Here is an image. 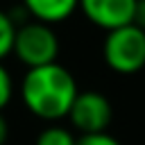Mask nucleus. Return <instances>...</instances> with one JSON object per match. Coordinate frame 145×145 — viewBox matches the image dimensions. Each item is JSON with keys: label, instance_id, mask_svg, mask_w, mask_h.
<instances>
[{"label": "nucleus", "instance_id": "1", "mask_svg": "<svg viewBox=\"0 0 145 145\" xmlns=\"http://www.w3.org/2000/svg\"><path fill=\"white\" fill-rule=\"evenodd\" d=\"M23 106L43 122H59L68 118L75 97L79 95L72 72L61 63H48L25 70L18 86Z\"/></svg>", "mask_w": 145, "mask_h": 145}, {"label": "nucleus", "instance_id": "7", "mask_svg": "<svg viewBox=\"0 0 145 145\" xmlns=\"http://www.w3.org/2000/svg\"><path fill=\"white\" fill-rule=\"evenodd\" d=\"M34 145H77V136L72 134V129L59 122H52V125H45L36 134Z\"/></svg>", "mask_w": 145, "mask_h": 145}, {"label": "nucleus", "instance_id": "5", "mask_svg": "<svg viewBox=\"0 0 145 145\" xmlns=\"http://www.w3.org/2000/svg\"><path fill=\"white\" fill-rule=\"evenodd\" d=\"M136 5L138 0H79L84 18L104 32L131 25L136 16Z\"/></svg>", "mask_w": 145, "mask_h": 145}, {"label": "nucleus", "instance_id": "8", "mask_svg": "<svg viewBox=\"0 0 145 145\" xmlns=\"http://www.w3.org/2000/svg\"><path fill=\"white\" fill-rule=\"evenodd\" d=\"M16 29L18 25L14 23L11 14L0 9V61L7 59L14 52V39H16Z\"/></svg>", "mask_w": 145, "mask_h": 145}, {"label": "nucleus", "instance_id": "11", "mask_svg": "<svg viewBox=\"0 0 145 145\" xmlns=\"http://www.w3.org/2000/svg\"><path fill=\"white\" fill-rule=\"evenodd\" d=\"M134 25H138L140 29H145V0H138V5H136V16H134Z\"/></svg>", "mask_w": 145, "mask_h": 145}, {"label": "nucleus", "instance_id": "2", "mask_svg": "<svg viewBox=\"0 0 145 145\" xmlns=\"http://www.w3.org/2000/svg\"><path fill=\"white\" fill-rule=\"evenodd\" d=\"M104 63L118 75H136L145 68V29L125 25L106 32L102 43Z\"/></svg>", "mask_w": 145, "mask_h": 145}, {"label": "nucleus", "instance_id": "9", "mask_svg": "<svg viewBox=\"0 0 145 145\" xmlns=\"http://www.w3.org/2000/svg\"><path fill=\"white\" fill-rule=\"evenodd\" d=\"M14 97V77L11 72L5 68V63L0 61V113L7 109V104Z\"/></svg>", "mask_w": 145, "mask_h": 145}, {"label": "nucleus", "instance_id": "3", "mask_svg": "<svg viewBox=\"0 0 145 145\" xmlns=\"http://www.w3.org/2000/svg\"><path fill=\"white\" fill-rule=\"evenodd\" d=\"M27 70L41 68L48 63H57L59 57V39L52 29V25L27 20L18 25L16 39H14V52H11Z\"/></svg>", "mask_w": 145, "mask_h": 145}, {"label": "nucleus", "instance_id": "10", "mask_svg": "<svg viewBox=\"0 0 145 145\" xmlns=\"http://www.w3.org/2000/svg\"><path fill=\"white\" fill-rule=\"evenodd\" d=\"M77 145H122L116 136L102 131V134H86V136H77Z\"/></svg>", "mask_w": 145, "mask_h": 145}, {"label": "nucleus", "instance_id": "6", "mask_svg": "<svg viewBox=\"0 0 145 145\" xmlns=\"http://www.w3.org/2000/svg\"><path fill=\"white\" fill-rule=\"evenodd\" d=\"M20 2L23 9L32 16V20L45 25L63 23L79 9V0H20Z\"/></svg>", "mask_w": 145, "mask_h": 145}, {"label": "nucleus", "instance_id": "12", "mask_svg": "<svg viewBox=\"0 0 145 145\" xmlns=\"http://www.w3.org/2000/svg\"><path fill=\"white\" fill-rule=\"evenodd\" d=\"M7 138H9V122H7V118L0 113V145H5Z\"/></svg>", "mask_w": 145, "mask_h": 145}, {"label": "nucleus", "instance_id": "4", "mask_svg": "<svg viewBox=\"0 0 145 145\" xmlns=\"http://www.w3.org/2000/svg\"><path fill=\"white\" fill-rule=\"evenodd\" d=\"M111 118H113V106L109 97L100 91H79L68 113L70 125L75 131H79V136L106 131Z\"/></svg>", "mask_w": 145, "mask_h": 145}]
</instances>
